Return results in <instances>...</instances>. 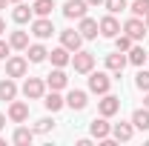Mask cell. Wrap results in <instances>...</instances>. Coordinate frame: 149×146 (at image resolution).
<instances>
[{"label": "cell", "mask_w": 149, "mask_h": 146, "mask_svg": "<svg viewBox=\"0 0 149 146\" xmlns=\"http://www.w3.org/2000/svg\"><path fill=\"white\" fill-rule=\"evenodd\" d=\"M86 9H89L86 0H66V3H63V17L80 20V17H86Z\"/></svg>", "instance_id": "277c9868"}, {"label": "cell", "mask_w": 149, "mask_h": 146, "mask_svg": "<svg viewBox=\"0 0 149 146\" xmlns=\"http://www.w3.org/2000/svg\"><path fill=\"white\" fill-rule=\"evenodd\" d=\"M32 35H35L37 40L52 37V35H55V23H52L49 17H37V20H32Z\"/></svg>", "instance_id": "5b68a950"}, {"label": "cell", "mask_w": 149, "mask_h": 146, "mask_svg": "<svg viewBox=\"0 0 149 146\" xmlns=\"http://www.w3.org/2000/svg\"><path fill=\"white\" fill-rule=\"evenodd\" d=\"M6 126V115H0V129Z\"/></svg>", "instance_id": "e575fe53"}, {"label": "cell", "mask_w": 149, "mask_h": 146, "mask_svg": "<svg viewBox=\"0 0 149 146\" xmlns=\"http://www.w3.org/2000/svg\"><path fill=\"white\" fill-rule=\"evenodd\" d=\"M129 63H135V66H143V63H146V49H143V46H135V43H132V49H129Z\"/></svg>", "instance_id": "4316f807"}, {"label": "cell", "mask_w": 149, "mask_h": 146, "mask_svg": "<svg viewBox=\"0 0 149 146\" xmlns=\"http://www.w3.org/2000/svg\"><path fill=\"white\" fill-rule=\"evenodd\" d=\"M112 135H115V140H123V143L132 140V135H135L132 120H129V123H123V120H120V123H115V126H112Z\"/></svg>", "instance_id": "e0dca14e"}, {"label": "cell", "mask_w": 149, "mask_h": 146, "mask_svg": "<svg viewBox=\"0 0 149 146\" xmlns=\"http://www.w3.org/2000/svg\"><path fill=\"white\" fill-rule=\"evenodd\" d=\"M146 32H149L146 23H143L141 17H135V15H132L126 23H123V35H129L132 40H143V37H146Z\"/></svg>", "instance_id": "3957f363"}, {"label": "cell", "mask_w": 149, "mask_h": 146, "mask_svg": "<svg viewBox=\"0 0 149 146\" xmlns=\"http://www.w3.org/2000/svg\"><path fill=\"white\" fill-rule=\"evenodd\" d=\"M72 66H74V72L77 74H89L95 69V55L92 52H72Z\"/></svg>", "instance_id": "6da1fadb"}, {"label": "cell", "mask_w": 149, "mask_h": 146, "mask_svg": "<svg viewBox=\"0 0 149 146\" xmlns=\"http://www.w3.org/2000/svg\"><path fill=\"white\" fill-rule=\"evenodd\" d=\"M72 52H69V49H66V46H57V49H52V52H49V60H52V66H57V69H63V66H66V63H72Z\"/></svg>", "instance_id": "2e32d148"}, {"label": "cell", "mask_w": 149, "mask_h": 146, "mask_svg": "<svg viewBox=\"0 0 149 146\" xmlns=\"http://www.w3.org/2000/svg\"><path fill=\"white\" fill-rule=\"evenodd\" d=\"M32 15H35V12H32L29 6H23V3H15L12 20H15V23H29V20H32Z\"/></svg>", "instance_id": "cb8c5ba5"}, {"label": "cell", "mask_w": 149, "mask_h": 146, "mask_svg": "<svg viewBox=\"0 0 149 146\" xmlns=\"http://www.w3.org/2000/svg\"><path fill=\"white\" fill-rule=\"evenodd\" d=\"M126 63H129V57L123 55V52H115V55H106V69H109L112 74H123V69H126Z\"/></svg>", "instance_id": "ba28073f"}, {"label": "cell", "mask_w": 149, "mask_h": 146, "mask_svg": "<svg viewBox=\"0 0 149 146\" xmlns=\"http://www.w3.org/2000/svg\"><path fill=\"white\" fill-rule=\"evenodd\" d=\"M66 83H69V77H66V72H63V69H55V72L49 74V77H46V86H49V89H66Z\"/></svg>", "instance_id": "ac0fdd59"}, {"label": "cell", "mask_w": 149, "mask_h": 146, "mask_svg": "<svg viewBox=\"0 0 149 146\" xmlns=\"http://www.w3.org/2000/svg\"><path fill=\"white\" fill-rule=\"evenodd\" d=\"M135 86H138L141 92H149V72L146 69H141V72L135 74Z\"/></svg>", "instance_id": "f546056e"}, {"label": "cell", "mask_w": 149, "mask_h": 146, "mask_svg": "<svg viewBox=\"0 0 149 146\" xmlns=\"http://www.w3.org/2000/svg\"><path fill=\"white\" fill-rule=\"evenodd\" d=\"M132 126L141 129V132H146V129H149V109H146V106L132 112Z\"/></svg>", "instance_id": "44dd1931"}, {"label": "cell", "mask_w": 149, "mask_h": 146, "mask_svg": "<svg viewBox=\"0 0 149 146\" xmlns=\"http://www.w3.org/2000/svg\"><path fill=\"white\" fill-rule=\"evenodd\" d=\"M26 66H29L26 57H6V74L9 77H23L26 74Z\"/></svg>", "instance_id": "9c48e42d"}, {"label": "cell", "mask_w": 149, "mask_h": 146, "mask_svg": "<svg viewBox=\"0 0 149 146\" xmlns=\"http://www.w3.org/2000/svg\"><path fill=\"white\" fill-rule=\"evenodd\" d=\"M89 132H92V138L103 140V138H109V135H112V126L106 123V117L100 115V117H95L92 123H89Z\"/></svg>", "instance_id": "4fadbf2b"}, {"label": "cell", "mask_w": 149, "mask_h": 146, "mask_svg": "<svg viewBox=\"0 0 149 146\" xmlns=\"http://www.w3.org/2000/svg\"><path fill=\"white\" fill-rule=\"evenodd\" d=\"M52 9H55V0H35V6H32V12L37 17H49Z\"/></svg>", "instance_id": "d4e9b609"}, {"label": "cell", "mask_w": 149, "mask_h": 146, "mask_svg": "<svg viewBox=\"0 0 149 146\" xmlns=\"http://www.w3.org/2000/svg\"><path fill=\"white\" fill-rule=\"evenodd\" d=\"M9 46L26 52V49H29V35H26V32H12V35H9Z\"/></svg>", "instance_id": "603a6c76"}, {"label": "cell", "mask_w": 149, "mask_h": 146, "mask_svg": "<svg viewBox=\"0 0 149 146\" xmlns=\"http://www.w3.org/2000/svg\"><path fill=\"white\" fill-rule=\"evenodd\" d=\"M143 106H146V109H149V92H146V97H143Z\"/></svg>", "instance_id": "8d00e7d4"}, {"label": "cell", "mask_w": 149, "mask_h": 146, "mask_svg": "<svg viewBox=\"0 0 149 146\" xmlns=\"http://www.w3.org/2000/svg\"><path fill=\"white\" fill-rule=\"evenodd\" d=\"M52 126H55V123H52V117H43V120H37V123H35V132L43 135V132H49Z\"/></svg>", "instance_id": "1f68e13d"}, {"label": "cell", "mask_w": 149, "mask_h": 146, "mask_svg": "<svg viewBox=\"0 0 149 146\" xmlns=\"http://www.w3.org/2000/svg\"><path fill=\"white\" fill-rule=\"evenodd\" d=\"M97 26H100V35H103V37H118V35H120V23H118L115 15H106Z\"/></svg>", "instance_id": "5bb4252c"}, {"label": "cell", "mask_w": 149, "mask_h": 146, "mask_svg": "<svg viewBox=\"0 0 149 146\" xmlns=\"http://www.w3.org/2000/svg\"><path fill=\"white\" fill-rule=\"evenodd\" d=\"M132 43H135V40H132L129 35H118L115 37V49H118V52H129Z\"/></svg>", "instance_id": "f1b7e54d"}, {"label": "cell", "mask_w": 149, "mask_h": 146, "mask_svg": "<svg viewBox=\"0 0 149 146\" xmlns=\"http://www.w3.org/2000/svg\"><path fill=\"white\" fill-rule=\"evenodd\" d=\"M135 17H143L149 12V0H132V9H129Z\"/></svg>", "instance_id": "83f0119b"}, {"label": "cell", "mask_w": 149, "mask_h": 146, "mask_svg": "<svg viewBox=\"0 0 149 146\" xmlns=\"http://www.w3.org/2000/svg\"><path fill=\"white\" fill-rule=\"evenodd\" d=\"M9 120H12V123H23V120H29V103H23V100H12V106H9Z\"/></svg>", "instance_id": "8fae6325"}, {"label": "cell", "mask_w": 149, "mask_h": 146, "mask_svg": "<svg viewBox=\"0 0 149 146\" xmlns=\"http://www.w3.org/2000/svg\"><path fill=\"white\" fill-rule=\"evenodd\" d=\"M80 43H83V35H80L77 29H66V32H60V46H66L69 52H77Z\"/></svg>", "instance_id": "52a82bcc"}, {"label": "cell", "mask_w": 149, "mask_h": 146, "mask_svg": "<svg viewBox=\"0 0 149 146\" xmlns=\"http://www.w3.org/2000/svg\"><path fill=\"white\" fill-rule=\"evenodd\" d=\"M6 3H9V0H0V9H6Z\"/></svg>", "instance_id": "f35d334b"}, {"label": "cell", "mask_w": 149, "mask_h": 146, "mask_svg": "<svg viewBox=\"0 0 149 146\" xmlns=\"http://www.w3.org/2000/svg\"><path fill=\"white\" fill-rule=\"evenodd\" d=\"M143 23H146V29H149V12H146V15H143Z\"/></svg>", "instance_id": "74e56055"}, {"label": "cell", "mask_w": 149, "mask_h": 146, "mask_svg": "<svg viewBox=\"0 0 149 146\" xmlns=\"http://www.w3.org/2000/svg\"><path fill=\"white\" fill-rule=\"evenodd\" d=\"M77 32L83 35V40H92V37L100 35V26H97V20H92V17H80V26H77Z\"/></svg>", "instance_id": "9a60e30c"}, {"label": "cell", "mask_w": 149, "mask_h": 146, "mask_svg": "<svg viewBox=\"0 0 149 146\" xmlns=\"http://www.w3.org/2000/svg\"><path fill=\"white\" fill-rule=\"evenodd\" d=\"M32 138H35V132H32V129H26V126H17V129H15V135H12V140L20 143V146L32 143Z\"/></svg>", "instance_id": "484cf974"}, {"label": "cell", "mask_w": 149, "mask_h": 146, "mask_svg": "<svg viewBox=\"0 0 149 146\" xmlns=\"http://www.w3.org/2000/svg\"><path fill=\"white\" fill-rule=\"evenodd\" d=\"M146 60H149V52H146Z\"/></svg>", "instance_id": "b9f144b4"}, {"label": "cell", "mask_w": 149, "mask_h": 146, "mask_svg": "<svg viewBox=\"0 0 149 146\" xmlns=\"http://www.w3.org/2000/svg\"><path fill=\"white\" fill-rule=\"evenodd\" d=\"M9 3H20V0H9Z\"/></svg>", "instance_id": "60d3db41"}, {"label": "cell", "mask_w": 149, "mask_h": 146, "mask_svg": "<svg viewBox=\"0 0 149 146\" xmlns=\"http://www.w3.org/2000/svg\"><path fill=\"white\" fill-rule=\"evenodd\" d=\"M43 92H46V83H43L40 77H26V83H23V95H26L29 100H40Z\"/></svg>", "instance_id": "8992f818"}, {"label": "cell", "mask_w": 149, "mask_h": 146, "mask_svg": "<svg viewBox=\"0 0 149 146\" xmlns=\"http://www.w3.org/2000/svg\"><path fill=\"white\" fill-rule=\"evenodd\" d=\"M3 32H6V23H3V17H0V35H3Z\"/></svg>", "instance_id": "d590c367"}, {"label": "cell", "mask_w": 149, "mask_h": 146, "mask_svg": "<svg viewBox=\"0 0 149 146\" xmlns=\"http://www.w3.org/2000/svg\"><path fill=\"white\" fill-rule=\"evenodd\" d=\"M89 6H103V0H86Z\"/></svg>", "instance_id": "836d02e7"}, {"label": "cell", "mask_w": 149, "mask_h": 146, "mask_svg": "<svg viewBox=\"0 0 149 146\" xmlns=\"http://www.w3.org/2000/svg\"><path fill=\"white\" fill-rule=\"evenodd\" d=\"M17 97V86H15V77L6 74V80H0V100H15Z\"/></svg>", "instance_id": "d6986e66"}, {"label": "cell", "mask_w": 149, "mask_h": 146, "mask_svg": "<svg viewBox=\"0 0 149 146\" xmlns=\"http://www.w3.org/2000/svg\"><path fill=\"white\" fill-rule=\"evenodd\" d=\"M86 103H89V97H86V92H83V89H72L69 95H66V106L74 109V112L86 109Z\"/></svg>", "instance_id": "7c38bea8"}, {"label": "cell", "mask_w": 149, "mask_h": 146, "mask_svg": "<svg viewBox=\"0 0 149 146\" xmlns=\"http://www.w3.org/2000/svg\"><path fill=\"white\" fill-rule=\"evenodd\" d=\"M26 57H29V63H43V60L49 57V52H46L40 43H32V46L26 49Z\"/></svg>", "instance_id": "7402d4cb"}, {"label": "cell", "mask_w": 149, "mask_h": 146, "mask_svg": "<svg viewBox=\"0 0 149 146\" xmlns=\"http://www.w3.org/2000/svg\"><path fill=\"white\" fill-rule=\"evenodd\" d=\"M9 52H12V46H9L6 40H0V60H6V57H9Z\"/></svg>", "instance_id": "d6a6232c"}, {"label": "cell", "mask_w": 149, "mask_h": 146, "mask_svg": "<svg viewBox=\"0 0 149 146\" xmlns=\"http://www.w3.org/2000/svg\"><path fill=\"white\" fill-rule=\"evenodd\" d=\"M97 109H100V115H103V117H112V115H118V112H120V100H118L115 95H109V92H106V95H103V100L97 103Z\"/></svg>", "instance_id": "30bf717a"}, {"label": "cell", "mask_w": 149, "mask_h": 146, "mask_svg": "<svg viewBox=\"0 0 149 146\" xmlns=\"http://www.w3.org/2000/svg\"><path fill=\"white\" fill-rule=\"evenodd\" d=\"M112 86V77L106 72H89V92L95 95H106Z\"/></svg>", "instance_id": "7a4b0ae2"}, {"label": "cell", "mask_w": 149, "mask_h": 146, "mask_svg": "<svg viewBox=\"0 0 149 146\" xmlns=\"http://www.w3.org/2000/svg\"><path fill=\"white\" fill-rule=\"evenodd\" d=\"M0 146H6V140H3V138H0Z\"/></svg>", "instance_id": "ab89813d"}, {"label": "cell", "mask_w": 149, "mask_h": 146, "mask_svg": "<svg viewBox=\"0 0 149 146\" xmlns=\"http://www.w3.org/2000/svg\"><path fill=\"white\" fill-rule=\"evenodd\" d=\"M103 6L109 9V15H118V12L126 9V0H103Z\"/></svg>", "instance_id": "4dcf8cb0"}, {"label": "cell", "mask_w": 149, "mask_h": 146, "mask_svg": "<svg viewBox=\"0 0 149 146\" xmlns=\"http://www.w3.org/2000/svg\"><path fill=\"white\" fill-rule=\"evenodd\" d=\"M43 106H46L49 112H60L63 106H66V97H60V95H57V89H52L49 95H46V100H43Z\"/></svg>", "instance_id": "ffe728a7"}]
</instances>
